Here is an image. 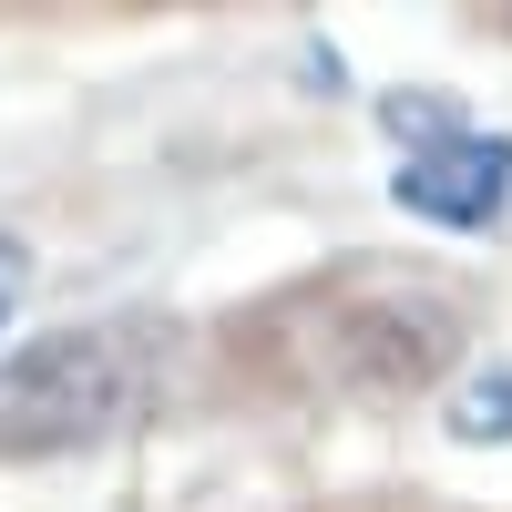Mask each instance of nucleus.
I'll list each match as a JSON object with an SVG mask.
<instances>
[{
	"label": "nucleus",
	"instance_id": "f03ea898",
	"mask_svg": "<svg viewBox=\"0 0 512 512\" xmlns=\"http://www.w3.org/2000/svg\"><path fill=\"white\" fill-rule=\"evenodd\" d=\"M154 400V328H52L0 359V461H62L134 431Z\"/></svg>",
	"mask_w": 512,
	"mask_h": 512
},
{
	"label": "nucleus",
	"instance_id": "7ed1b4c3",
	"mask_svg": "<svg viewBox=\"0 0 512 512\" xmlns=\"http://www.w3.org/2000/svg\"><path fill=\"white\" fill-rule=\"evenodd\" d=\"M390 195L410 205L420 226H451V236H492V226L512 216V144H502V134H472V123L451 113L441 134H420V144L400 154Z\"/></svg>",
	"mask_w": 512,
	"mask_h": 512
},
{
	"label": "nucleus",
	"instance_id": "39448f33",
	"mask_svg": "<svg viewBox=\"0 0 512 512\" xmlns=\"http://www.w3.org/2000/svg\"><path fill=\"white\" fill-rule=\"evenodd\" d=\"M21 287H31V256L0 236V328H11V308H21Z\"/></svg>",
	"mask_w": 512,
	"mask_h": 512
},
{
	"label": "nucleus",
	"instance_id": "f257e3e1",
	"mask_svg": "<svg viewBox=\"0 0 512 512\" xmlns=\"http://www.w3.org/2000/svg\"><path fill=\"white\" fill-rule=\"evenodd\" d=\"M236 359H256L297 400H410L461 359V308L410 267H328L267 297L236 328Z\"/></svg>",
	"mask_w": 512,
	"mask_h": 512
},
{
	"label": "nucleus",
	"instance_id": "20e7f679",
	"mask_svg": "<svg viewBox=\"0 0 512 512\" xmlns=\"http://www.w3.org/2000/svg\"><path fill=\"white\" fill-rule=\"evenodd\" d=\"M451 441H512V369H482V379H461L451 390Z\"/></svg>",
	"mask_w": 512,
	"mask_h": 512
}]
</instances>
